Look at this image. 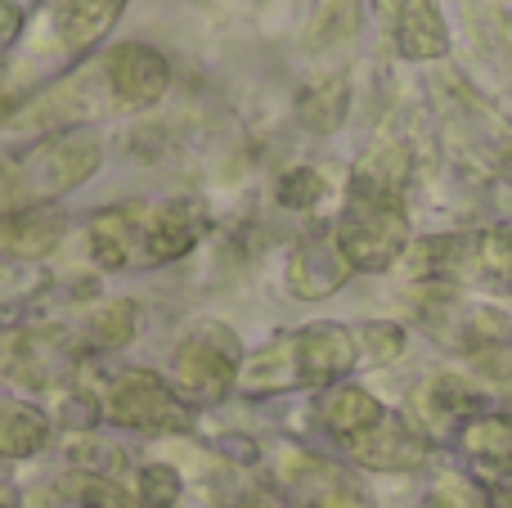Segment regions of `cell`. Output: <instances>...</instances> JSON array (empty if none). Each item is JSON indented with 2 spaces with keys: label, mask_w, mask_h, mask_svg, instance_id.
Listing matches in <instances>:
<instances>
[{
  "label": "cell",
  "mask_w": 512,
  "mask_h": 508,
  "mask_svg": "<svg viewBox=\"0 0 512 508\" xmlns=\"http://www.w3.org/2000/svg\"><path fill=\"white\" fill-rule=\"evenodd\" d=\"M333 239L342 257L351 261V270H387L391 261L409 252V216L405 207L387 203V198H351Z\"/></svg>",
  "instance_id": "6da1fadb"
},
{
  "label": "cell",
  "mask_w": 512,
  "mask_h": 508,
  "mask_svg": "<svg viewBox=\"0 0 512 508\" xmlns=\"http://www.w3.org/2000/svg\"><path fill=\"white\" fill-rule=\"evenodd\" d=\"M99 167V140L95 135H63V140L45 144L36 153V162H27L23 171H9V194L23 198H50L63 189H77L90 171Z\"/></svg>",
  "instance_id": "7a4b0ae2"
},
{
  "label": "cell",
  "mask_w": 512,
  "mask_h": 508,
  "mask_svg": "<svg viewBox=\"0 0 512 508\" xmlns=\"http://www.w3.org/2000/svg\"><path fill=\"white\" fill-rule=\"evenodd\" d=\"M373 14H378L382 32H387L391 50L400 59L432 63L445 59V50H450V27H445L441 0H373Z\"/></svg>",
  "instance_id": "3957f363"
},
{
  "label": "cell",
  "mask_w": 512,
  "mask_h": 508,
  "mask_svg": "<svg viewBox=\"0 0 512 508\" xmlns=\"http://www.w3.org/2000/svg\"><path fill=\"white\" fill-rule=\"evenodd\" d=\"M108 419L122 428H140V432H185L189 428V410L176 401L167 383L158 374H131L113 387L108 396Z\"/></svg>",
  "instance_id": "277c9868"
},
{
  "label": "cell",
  "mask_w": 512,
  "mask_h": 508,
  "mask_svg": "<svg viewBox=\"0 0 512 508\" xmlns=\"http://www.w3.org/2000/svg\"><path fill=\"white\" fill-rule=\"evenodd\" d=\"M234 365H239V347L225 329H207L180 342L176 351V383L198 401H221L234 383Z\"/></svg>",
  "instance_id": "5b68a950"
},
{
  "label": "cell",
  "mask_w": 512,
  "mask_h": 508,
  "mask_svg": "<svg viewBox=\"0 0 512 508\" xmlns=\"http://www.w3.org/2000/svg\"><path fill=\"white\" fill-rule=\"evenodd\" d=\"M108 86H113V99L122 108H149L167 95L171 68L149 45H122V50L108 54Z\"/></svg>",
  "instance_id": "8992f818"
},
{
  "label": "cell",
  "mask_w": 512,
  "mask_h": 508,
  "mask_svg": "<svg viewBox=\"0 0 512 508\" xmlns=\"http://www.w3.org/2000/svg\"><path fill=\"white\" fill-rule=\"evenodd\" d=\"M292 351H297V383L306 387L333 383L355 365V338L337 324H310L292 333Z\"/></svg>",
  "instance_id": "52a82bcc"
},
{
  "label": "cell",
  "mask_w": 512,
  "mask_h": 508,
  "mask_svg": "<svg viewBox=\"0 0 512 508\" xmlns=\"http://www.w3.org/2000/svg\"><path fill=\"white\" fill-rule=\"evenodd\" d=\"M122 14V0H45V32L54 50H86Z\"/></svg>",
  "instance_id": "ba28073f"
},
{
  "label": "cell",
  "mask_w": 512,
  "mask_h": 508,
  "mask_svg": "<svg viewBox=\"0 0 512 508\" xmlns=\"http://www.w3.org/2000/svg\"><path fill=\"white\" fill-rule=\"evenodd\" d=\"M346 279H351V261L342 257L333 234H310V239L297 243V252L288 261V288L297 297H328Z\"/></svg>",
  "instance_id": "9c48e42d"
},
{
  "label": "cell",
  "mask_w": 512,
  "mask_h": 508,
  "mask_svg": "<svg viewBox=\"0 0 512 508\" xmlns=\"http://www.w3.org/2000/svg\"><path fill=\"white\" fill-rule=\"evenodd\" d=\"M351 450L360 464L382 468V473H409V468H418L427 459V441L405 419H391V414H382L378 428H369L360 441H351Z\"/></svg>",
  "instance_id": "30bf717a"
},
{
  "label": "cell",
  "mask_w": 512,
  "mask_h": 508,
  "mask_svg": "<svg viewBox=\"0 0 512 508\" xmlns=\"http://www.w3.org/2000/svg\"><path fill=\"white\" fill-rule=\"evenodd\" d=\"M198 234H203V221H198L194 207H185V203L158 207L140 225V252H144V261H176L194 248Z\"/></svg>",
  "instance_id": "8fae6325"
},
{
  "label": "cell",
  "mask_w": 512,
  "mask_h": 508,
  "mask_svg": "<svg viewBox=\"0 0 512 508\" xmlns=\"http://www.w3.org/2000/svg\"><path fill=\"white\" fill-rule=\"evenodd\" d=\"M364 23V0H315V14L306 23L310 50H337L360 36Z\"/></svg>",
  "instance_id": "7c38bea8"
},
{
  "label": "cell",
  "mask_w": 512,
  "mask_h": 508,
  "mask_svg": "<svg viewBox=\"0 0 512 508\" xmlns=\"http://www.w3.org/2000/svg\"><path fill=\"white\" fill-rule=\"evenodd\" d=\"M418 410H423V419H432L436 428H450L454 419L481 410V392L459 374H436L432 383L418 392Z\"/></svg>",
  "instance_id": "4fadbf2b"
},
{
  "label": "cell",
  "mask_w": 512,
  "mask_h": 508,
  "mask_svg": "<svg viewBox=\"0 0 512 508\" xmlns=\"http://www.w3.org/2000/svg\"><path fill=\"white\" fill-rule=\"evenodd\" d=\"M324 423L342 441H360L364 432L382 423V405L369 392H360V387H342V392H333L324 401Z\"/></svg>",
  "instance_id": "5bb4252c"
},
{
  "label": "cell",
  "mask_w": 512,
  "mask_h": 508,
  "mask_svg": "<svg viewBox=\"0 0 512 508\" xmlns=\"http://www.w3.org/2000/svg\"><path fill=\"white\" fill-rule=\"evenodd\" d=\"M90 252H95L99 266L122 270L131 252H140V221L131 212H104L90 225Z\"/></svg>",
  "instance_id": "9a60e30c"
},
{
  "label": "cell",
  "mask_w": 512,
  "mask_h": 508,
  "mask_svg": "<svg viewBox=\"0 0 512 508\" xmlns=\"http://www.w3.org/2000/svg\"><path fill=\"white\" fill-rule=\"evenodd\" d=\"M346 104H351L346 77H319L297 95V113L310 131H337L346 117Z\"/></svg>",
  "instance_id": "2e32d148"
},
{
  "label": "cell",
  "mask_w": 512,
  "mask_h": 508,
  "mask_svg": "<svg viewBox=\"0 0 512 508\" xmlns=\"http://www.w3.org/2000/svg\"><path fill=\"white\" fill-rule=\"evenodd\" d=\"M50 437V423H45L41 410L32 405H0V455L9 459H23L36 455Z\"/></svg>",
  "instance_id": "e0dca14e"
},
{
  "label": "cell",
  "mask_w": 512,
  "mask_h": 508,
  "mask_svg": "<svg viewBox=\"0 0 512 508\" xmlns=\"http://www.w3.org/2000/svg\"><path fill=\"white\" fill-rule=\"evenodd\" d=\"M297 383V351H292V338L270 342L265 351H256L243 369V387L248 392H279V387Z\"/></svg>",
  "instance_id": "ac0fdd59"
},
{
  "label": "cell",
  "mask_w": 512,
  "mask_h": 508,
  "mask_svg": "<svg viewBox=\"0 0 512 508\" xmlns=\"http://www.w3.org/2000/svg\"><path fill=\"white\" fill-rule=\"evenodd\" d=\"M63 225L54 216H41V212H23L18 221H9L0 230V243H5L14 257H45V252L59 243Z\"/></svg>",
  "instance_id": "d6986e66"
},
{
  "label": "cell",
  "mask_w": 512,
  "mask_h": 508,
  "mask_svg": "<svg viewBox=\"0 0 512 508\" xmlns=\"http://www.w3.org/2000/svg\"><path fill=\"white\" fill-rule=\"evenodd\" d=\"M463 446L486 464H512V414H481L468 423Z\"/></svg>",
  "instance_id": "ffe728a7"
},
{
  "label": "cell",
  "mask_w": 512,
  "mask_h": 508,
  "mask_svg": "<svg viewBox=\"0 0 512 508\" xmlns=\"http://www.w3.org/2000/svg\"><path fill=\"white\" fill-rule=\"evenodd\" d=\"M135 329H140V306H135L131 297H117V302H108L104 311L90 320V342L113 351V347H126V342L135 338Z\"/></svg>",
  "instance_id": "44dd1931"
},
{
  "label": "cell",
  "mask_w": 512,
  "mask_h": 508,
  "mask_svg": "<svg viewBox=\"0 0 512 508\" xmlns=\"http://www.w3.org/2000/svg\"><path fill=\"white\" fill-rule=\"evenodd\" d=\"M477 279L490 288H512V230H486L477 234Z\"/></svg>",
  "instance_id": "7402d4cb"
},
{
  "label": "cell",
  "mask_w": 512,
  "mask_h": 508,
  "mask_svg": "<svg viewBox=\"0 0 512 508\" xmlns=\"http://www.w3.org/2000/svg\"><path fill=\"white\" fill-rule=\"evenodd\" d=\"M324 198V176L310 167H297L279 180V203L283 207H315Z\"/></svg>",
  "instance_id": "603a6c76"
},
{
  "label": "cell",
  "mask_w": 512,
  "mask_h": 508,
  "mask_svg": "<svg viewBox=\"0 0 512 508\" xmlns=\"http://www.w3.org/2000/svg\"><path fill=\"white\" fill-rule=\"evenodd\" d=\"M180 495V477L176 468H162V464H149L140 473V500L144 508H171Z\"/></svg>",
  "instance_id": "cb8c5ba5"
},
{
  "label": "cell",
  "mask_w": 512,
  "mask_h": 508,
  "mask_svg": "<svg viewBox=\"0 0 512 508\" xmlns=\"http://www.w3.org/2000/svg\"><path fill=\"white\" fill-rule=\"evenodd\" d=\"M360 342H364V351H369V360H378V365H387V360H396L400 351H405V333H400L396 324H364Z\"/></svg>",
  "instance_id": "d4e9b609"
},
{
  "label": "cell",
  "mask_w": 512,
  "mask_h": 508,
  "mask_svg": "<svg viewBox=\"0 0 512 508\" xmlns=\"http://www.w3.org/2000/svg\"><path fill=\"white\" fill-rule=\"evenodd\" d=\"M477 374L495 387H508L512 392V347H486L477 356Z\"/></svg>",
  "instance_id": "484cf974"
},
{
  "label": "cell",
  "mask_w": 512,
  "mask_h": 508,
  "mask_svg": "<svg viewBox=\"0 0 512 508\" xmlns=\"http://www.w3.org/2000/svg\"><path fill=\"white\" fill-rule=\"evenodd\" d=\"M18 32H23V9L14 0H0V45H9Z\"/></svg>",
  "instance_id": "4316f807"
}]
</instances>
